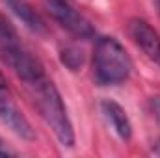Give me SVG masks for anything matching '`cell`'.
I'll list each match as a JSON object with an SVG mask.
<instances>
[{
	"label": "cell",
	"instance_id": "obj_1",
	"mask_svg": "<svg viewBox=\"0 0 160 158\" xmlns=\"http://www.w3.org/2000/svg\"><path fill=\"white\" fill-rule=\"evenodd\" d=\"M34 106L38 108L41 119L47 123V126L54 132L58 141L63 147H73L75 145V130L73 123L67 116L63 99L58 91V87L52 84V80L47 78V75L39 77L34 82L24 84Z\"/></svg>",
	"mask_w": 160,
	"mask_h": 158
},
{
	"label": "cell",
	"instance_id": "obj_2",
	"mask_svg": "<svg viewBox=\"0 0 160 158\" xmlns=\"http://www.w3.org/2000/svg\"><path fill=\"white\" fill-rule=\"evenodd\" d=\"M0 60L13 69V73L24 84L34 82L45 75L41 62L28 50V47L21 41L19 32L11 24V21L0 13Z\"/></svg>",
	"mask_w": 160,
	"mask_h": 158
},
{
	"label": "cell",
	"instance_id": "obj_3",
	"mask_svg": "<svg viewBox=\"0 0 160 158\" xmlns=\"http://www.w3.org/2000/svg\"><path fill=\"white\" fill-rule=\"evenodd\" d=\"M132 73V60L116 37H101L93 50V75L99 86L123 84Z\"/></svg>",
	"mask_w": 160,
	"mask_h": 158
},
{
	"label": "cell",
	"instance_id": "obj_4",
	"mask_svg": "<svg viewBox=\"0 0 160 158\" xmlns=\"http://www.w3.org/2000/svg\"><path fill=\"white\" fill-rule=\"evenodd\" d=\"M47 9L50 17L71 36L78 39H91L95 36L91 22L84 15H80L67 0H47Z\"/></svg>",
	"mask_w": 160,
	"mask_h": 158
},
{
	"label": "cell",
	"instance_id": "obj_5",
	"mask_svg": "<svg viewBox=\"0 0 160 158\" xmlns=\"http://www.w3.org/2000/svg\"><path fill=\"white\" fill-rule=\"evenodd\" d=\"M0 121L17 136L22 140H36V132L30 125V121L24 117V114L19 110L17 102L13 101V95L8 87V84L0 86Z\"/></svg>",
	"mask_w": 160,
	"mask_h": 158
},
{
	"label": "cell",
	"instance_id": "obj_6",
	"mask_svg": "<svg viewBox=\"0 0 160 158\" xmlns=\"http://www.w3.org/2000/svg\"><path fill=\"white\" fill-rule=\"evenodd\" d=\"M128 32L132 36L134 43L143 50V54L160 65V36L158 32L142 19H132L128 22Z\"/></svg>",
	"mask_w": 160,
	"mask_h": 158
},
{
	"label": "cell",
	"instance_id": "obj_7",
	"mask_svg": "<svg viewBox=\"0 0 160 158\" xmlns=\"http://www.w3.org/2000/svg\"><path fill=\"white\" fill-rule=\"evenodd\" d=\"M101 110H102V116L108 119V123L112 125V128L118 132V136L121 140H130L132 125H130V119L127 116V112L119 104L114 102V101H102Z\"/></svg>",
	"mask_w": 160,
	"mask_h": 158
},
{
	"label": "cell",
	"instance_id": "obj_8",
	"mask_svg": "<svg viewBox=\"0 0 160 158\" xmlns=\"http://www.w3.org/2000/svg\"><path fill=\"white\" fill-rule=\"evenodd\" d=\"M8 2V6H9V9L30 28V30H34L36 34H45V30H47V26H45V21L39 17V13L26 2V0H6Z\"/></svg>",
	"mask_w": 160,
	"mask_h": 158
},
{
	"label": "cell",
	"instance_id": "obj_9",
	"mask_svg": "<svg viewBox=\"0 0 160 158\" xmlns=\"http://www.w3.org/2000/svg\"><path fill=\"white\" fill-rule=\"evenodd\" d=\"M62 63L65 67H69L71 71H78L84 63V52L78 50V48H65L62 52Z\"/></svg>",
	"mask_w": 160,
	"mask_h": 158
},
{
	"label": "cell",
	"instance_id": "obj_10",
	"mask_svg": "<svg viewBox=\"0 0 160 158\" xmlns=\"http://www.w3.org/2000/svg\"><path fill=\"white\" fill-rule=\"evenodd\" d=\"M13 155H15V153H13V151L2 141V138H0V156H13Z\"/></svg>",
	"mask_w": 160,
	"mask_h": 158
},
{
	"label": "cell",
	"instance_id": "obj_11",
	"mask_svg": "<svg viewBox=\"0 0 160 158\" xmlns=\"http://www.w3.org/2000/svg\"><path fill=\"white\" fill-rule=\"evenodd\" d=\"M155 2V6H157V9H158V15H160V0H153Z\"/></svg>",
	"mask_w": 160,
	"mask_h": 158
},
{
	"label": "cell",
	"instance_id": "obj_12",
	"mask_svg": "<svg viewBox=\"0 0 160 158\" xmlns=\"http://www.w3.org/2000/svg\"><path fill=\"white\" fill-rule=\"evenodd\" d=\"M2 84H8V82H6V78H4V75L0 73V86H2Z\"/></svg>",
	"mask_w": 160,
	"mask_h": 158
}]
</instances>
